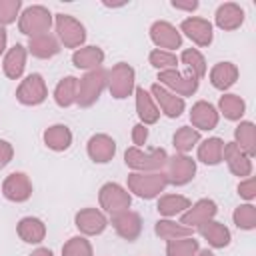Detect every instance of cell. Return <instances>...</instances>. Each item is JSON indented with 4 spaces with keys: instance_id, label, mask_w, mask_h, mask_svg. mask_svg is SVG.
<instances>
[{
    "instance_id": "cell-1",
    "label": "cell",
    "mask_w": 256,
    "mask_h": 256,
    "mask_svg": "<svg viewBox=\"0 0 256 256\" xmlns=\"http://www.w3.org/2000/svg\"><path fill=\"white\" fill-rule=\"evenodd\" d=\"M106 84H108V72L106 70H102V68L90 70L78 82V98H76V102L80 106H84V108L92 106L98 100V96H100V92L104 90Z\"/></svg>"
},
{
    "instance_id": "cell-2",
    "label": "cell",
    "mask_w": 256,
    "mask_h": 256,
    "mask_svg": "<svg viewBox=\"0 0 256 256\" xmlns=\"http://www.w3.org/2000/svg\"><path fill=\"white\" fill-rule=\"evenodd\" d=\"M166 184H168V178L162 172H152V174L134 172L128 176L130 192L138 194L140 198H154L156 194H160L166 188Z\"/></svg>"
},
{
    "instance_id": "cell-3",
    "label": "cell",
    "mask_w": 256,
    "mask_h": 256,
    "mask_svg": "<svg viewBox=\"0 0 256 256\" xmlns=\"http://www.w3.org/2000/svg\"><path fill=\"white\" fill-rule=\"evenodd\" d=\"M126 164L134 170H142V172H148V170H160L166 162H168V154L166 150L162 148H154L150 152H142L140 148H128L126 154Z\"/></svg>"
},
{
    "instance_id": "cell-4",
    "label": "cell",
    "mask_w": 256,
    "mask_h": 256,
    "mask_svg": "<svg viewBox=\"0 0 256 256\" xmlns=\"http://www.w3.org/2000/svg\"><path fill=\"white\" fill-rule=\"evenodd\" d=\"M50 24H52V16L50 12L44 8V6H30L22 12L20 16V32L28 34L30 38L32 36H38V34H48L50 30Z\"/></svg>"
},
{
    "instance_id": "cell-5",
    "label": "cell",
    "mask_w": 256,
    "mask_h": 256,
    "mask_svg": "<svg viewBox=\"0 0 256 256\" xmlns=\"http://www.w3.org/2000/svg\"><path fill=\"white\" fill-rule=\"evenodd\" d=\"M56 32H58V38L64 42L66 48H76L86 38L84 26L68 14H58L56 16Z\"/></svg>"
},
{
    "instance_id": "cell-6",
    "label": "cell",
    "mask_w": 256,
    "mask_h": 256,
    "mask_svg": "<svg viewBox=\"0 0 256 256\" xmlns=\"http://www.w3.org/2000/svg\"><path fill=\"white\" fill-rule=\"evenodd\" d=\"M108 86L114 98H126L134 88V70L120 62L108 72Z\"/></svg>"
},
{
    "instance_id": "cell-7",
    "label": "cell",
    "mask_w": 256,
    "mask_h": 256,
    "mask_svg": "<svg viewBox=\"0 0 256 256\" xmlns=\"http://www.w3.org/2000/svg\"><path fill=\"white\" fill-rule=\"evenodd\" d=\"M158 80L166 86H170L176 94L180 96H192L198 88V78L192 74V72H186V74H180L176 68L172 70H160L158 74Z\"/></svg>"
},
{
    "instance_id": "cell-8",
    "label": "cell",
    "mask_w": 256,
    "mask_h": 256,
    "mask_svg": "<svg viewBox=\"0 0 256 256\" xmlns=\"http://www.w3.org/2000/svg\"><path fill=\"white\" fill-rule=\"evenodd\" d=\"M16 98L26 104V106H34L44 102L46 98V84L42 80L40 74H30L26 80H22V84L16 90Z\"/></svg>"
},
{
    "instance_id": "cell-9",
    "label": "cell",
    "mask_w": 256,
    "mask_h": 256,
    "mask_svg": "<svg viewBox=\"0 0 256 256\" xmlns=\"http://www.w3.org/2000/svg\"><path fill=\"white\" fill-rule=\"evenodd\" d=\"M168 172H166V178H168V184H186L194 178V172H196V164L192 158L184 156V154H176L172 156L168 162Z\"/></svg>"
},
{
    "instance_id": "cell-10",
    "label": "cell",
    "mask_w": 256,
    "mask_h": 256,
    "mask_svg": "<svg viewBox=\"0 0 256 256\" xmlns=\"http://www.w3.org/2000/svg\"><path fill=\"white\" fill-rule=\"evenodd\" d=\"M100 206L104 210H108L110 214L120 212V210H128L130 206V194L118 186V184H104L100 188Z\"/></svg>"
},
{
    "instance_id": "cell-11",
    "label": "cell",
    "mask_w": 256,
    "mask_h": 256,
    "mask_svg": "<svg viewBox=\"0 0 256 256\" xmlns=\"http://www.w3.org/2000/svg\"><path fill=\"white\" fill-rule=\"evenodd\" d=\"M112 226H114V230L122 238L136 240L138 234H140V230H142V220L132 210H120V212H114L112 214Z\"/></svg>"
},
{
    "instance_id": "cell-12",
    "label": "cell",
    "mask_w": 256,
    "mask_h": 256,
    "mask_svg": "<svg viewBox=\"0 0 256 256\" xmlns=\"http://www.w3.org/2000/svg\"><path fill=\"white\" fill-rule=\"evenodd\" d=\"M2 192H4V196H6L8 200H12V202H24V200H28L30 194H32V184H30V180H28L26 174L14 172V174H10V176L4 180Z\"/></svg>"
},
{
    "instance_id": "cell-13",
    "label": "cell",
    "mask_w": 256,
    "mask_h": 256,
    "mask_svg": "<svg viewBox=\"0 0 256 256\" xmlns=\"http://www.w3.org/2000/svg\"><path fill=\"white\" fill-rule=\"evenodd\" d=\"M222 156L228 164V168L236 174V176H250L252 172V162H250V156L244 154L234 142H228L224 144V150H222Z\"/></svg>"
},
{
    "instance_id": "cell-14",
    "label": "cell",
    "mask_w": 256,
    "mask_h": 256,
    "mask_svg": "<svg viewBox=\"0 0 256 256\" xmlns=\"http://www.w3.org/2000/svg\"><path fill=\"white\" fill-rule=\"evenodd\" d=\"M180 28L198 46H208L212 42V24L204 18H186V20H182Z\"/></svg>"
},
{
    "instance_id": "cell-15",
    "label": "cell",
    "mask_w": 256,
    "mask_h": 256,
    "mask_svg": "<svg viewBox=\"0 0 256 256\" xmlns=\"http://www.w3.org/2000/svg\"><path fill=\"white\" fill-rule=\"evenodd\" d=\"M214 214H216V204H214L212 200H200V202H196L188 212L182 214L180 224H182V226H188V228L200 226V224H204V222H210V218H212Z\"/></svg>"
},
{
    "instance_id": "cell-16",
    "label": "cell",
    "mask_w": 256,
    "mask_h": 256,
    "mask_svg": "<svg viewBox=\"0 0 256 256\" xmlns=\"http://www.w3.org/2000/svg\"><path fill=\"white\" fill-rule=\"evenodd\" d=\"M150 92H152V96L158 100V104H160V108H162V112H164L166 116L176 118V116L182 114V110H184V100H182L180 96H174L172 92H168V90L162 88L160 84H152Z\"/></svg>"
},
{
    "instance_id": "cell-17",
    "label": "cell",
    "mask_w": 256,
    "mask_h": 256,
    "mask_svg": "<svg viewBox=\"0 0 256 256\" xmlns=\"http://www.w3.org/2000/svg\"><path fill=\"white\" fill-rule=\"evenodd\" d=\"M150 38L154 40L156 46L160 48H178L182 44L180 34L176 32V28L168 22H154L150 28Z\"/></svg>"
},
{
    "instance_id": "cell-18",
    "label": "cell",
    "mask_w": 256,
    "mask_h": 256,
    "mask_svg": "<svg viewBox=\"0 0 256 256\" xmlns=\"http://www.w3.org/2000/svg\"><path fill=\"white\" fill-rule=\"evenodd\" d=\"M116 152V142L106 134H96L88 140V154L94 162H108Z\"/></svg>"
},
{
    "instance_id": "cell-19",
    "label": "cell",
    "mask_w": 256,
    "mask_h": 256,
    "mask_svg": "<svg viewBox=\"0 0 256 256\" xmlns=\"http://www.w3.org/2000/svg\"><path fill=\"white\" fill-rule=\"evenodd\" d=\"M190 122L200 128V130H212L216 124H218V112L212 104L200 100L192 106V112H190Z\"/></svg>"
},
{
    "instance_id": "cell-20",
    "label": "cell",
    "mask_w": 256,
    "mask_h": 256,
    "mask_svg": "<svg viewBox=\"0 0 256 256\" xmlns=\"http://www.w3.org/2000/svg\"><path fill=\"white\" fill-rule=\"evenodd\" d=\"M76 226L84 234H100L106 228V218L96 208H84L76 214Z\"/></svg>"
},
{
    "instance_id": "cell-21",
    "label": "cell",
    "mask_w": 256,
    "mask_h": 256,
    "mask_svg": "<svg viewBox=\"0 0 256 256\" xmlns=\"http://www.w3.org/2000/svg\"><path fill=\"white\" fill-rule=\"evenodd\" d=\"M244 20V12L238 4L226 2L216 10V24L222 30H236Z\"/></svg>"
},
{
    "instance_id": "cell-22",
    "label": "cell",
    "mask_w": 256,
    "mask_h": 256,
    "mask_svg": "<svg viewBox=\"0 0 256 256\" xmlns=\"http://www.w3.org/2000/svg\"><path fill=\"white\" fill-rule=\"evenodd\" d=\"M198 232H200V234L208 240V244L214 246V248H224V246H228V242H230V232H228V228H226L224 224H220V222H204V224L198 226Z\"/></svg>"
},
{
    "instance_id": "cell-23",
    "label": "cell",
    "mask_w": 256,
    "mask_h": 256,
    "mask_svg": "<svg viewBox=\"0 0 256 256\" xmlns=\"http://www.w3.org/2000/svg\"><path fill=\"white\" fill-rule=\"evenodd\" d=\"M236 78H238V68H236L234 64H230V62H220V64H216V66L212 68V72H210V82H212V86L218 88V90L230 88V86L236 82Z\"/></svg>"
},
{
    "instance_id": "cell-24",
    "label": "cell",
    "mask_w": 256,
    "mask_h": 256,
    "mask_svg": "<svg viewBox=\"0 0 256 256\" xmlns=\"http://www.w3.org/2000/svg\"><path fill=\"white\" fill-rule=\"evenodd\" d=\"M44 234H46V228H44L42 220H38V218L28 216V218H22L18 222V236L24 242H28V244L42 242L44 240Z\"/></svg>"
},
{
    "instance_id": "cell-25",
    "label": "cell",
    "mask_w": 256,
    "mask_h": 256,
    "mask_svg": "<svg viewBox=\"0 0 256 256\" xmlns=\"http://www.w3.org/2000/svg\"><path fill=\"white\" fill-rule=\"evenodd\" d=\"M28 48L34 56L38 58H50L54 54H58L60 46H58V40L52 36V34H38V36H32L30 42H28Z\"/></svg>"
},
{
    "instance_id": "cell-26",
    "label": "cell",
    "mask_w": 256,
    "mask_h": 256,
    "mask_svg": "<svg viewBox=\"0 0 256 256\" xmlns=\"http://www.w3.org/2000/svg\"><path fill=\"white\" fill-rule=\"evenodd\" d=\"M24 64H26V50L22 44H16L14 48H10V52L4 58V74L8 78L16 80V78H20Z\"/></svg>"
},
{
    "instance_id": "cell-27",
    "label": "cell",
    "mask_w": 256,
    "mask_h": 256,
    "mask_svg": "<svg viewBox=\"0 0 256 256\" xmlns=\"http://www.w3.org/2000/svg\"><path fill=\"white\" fill-rule=\"evenodd\" d=\"M136 110L144 124H154L160 116V110L154 106L152 96L144 88H136Z\"/></svg>"
},
{
    "instance_id": "cell-28",
    "label": "cell",
    "mask_w": 256,
    "mask_h": 256,
    "mask_svg": "<svg viewBox=\"0 0 256 256\" xmlns=\"http://www.w3.org/2000/svg\"><path fill=\"white\" fill-rule=\"evenodd\" d=\"M234 136H236V146L248 154V156H254L256 154V128L252 122H240V126L234 130Z\"/></svg>"
},
{
    "instance_id": "cell-29",
    "label": "cell",
    "mask_w": 256,
    "mask_h": 256,
    "mask_svg": "<svg viewBox=\"0 0 256 256\" xmlns=\"http://www.w3.org/2000/svg\"><path fill=\"white\" fill-rule=\"evenodd\" d=\"M54 98H56V104L58 106H70L76 102L78 98V80L74 76H66L58 82L56 90H54Z\"/></svg>"
},
{
    "instance_id": "cell-30",
    "label": "cell",
    "mask_w": 256,
    "mask_h": 256,
    "mask_svg": "<svg viewBox=\"0 0 256 256\" xmlns=\"http://www.w3.org/2000/svg\"><path fill=\"white\" fill-rule=\"evenodd\" d=\"M44 142L52 150H66L70 146V142H72V134H70V130L66 126L56 124V126H50L44 132Z\"/></svg>"
},
{
    "instance_id": "cell-31",
    "label": "cell",
    "mask_w": 256,
    "mask_h": 256,
    "mask_svg": "<svg viewBox=\"0 0 256 256\" xmlns=\"http://www.w3.org/2000/svg\"><path fill=\"white\" fill-rule=\"evenodd\" d=\"M102 60H104V52L96 46H86L72 54V62L76 68H96Z\"/></svg>"
},
{
    "instance_id": "cell-32",
    "label": "cell",
    "mask_w": 256,
    "mask_h": 256,
    "mask_svg": "<svg viewBox=\"0 0 256 256\" xmlns=\"http://www.w3.org/2000/svg\"><path fill=\"white\" fill-rule=\"evenodd\" d=\"M222 150H224V142L220 138H208L200 144L198 158L204 164H218L222 160Z\"/></svg>"
},
{
    "instance_id": "cell-33",
    "label": "cell",
    "mask_w": 256,
    "mask_h": 256,
    "mask_svg": "<svg viewBox=\"0 0 256 256\" xmlns=\"http://www.w3.org/2000/svg\"><path fill=\"white\" fill-rule=\"evenodd\" d=\"M184 208H190V200L184 196H178V194H168L158 200V212L164 216H174V214L182 212Z\"/></svg>"
},
{
    "instance_id": "cell-34",
    "label": "cell",
    "mask_w": 256,
    "mask_h": 256,
    "mask_svg": "<svg viewBox=\"0 0 256 256\" xmlns=\"http://www.w3.org/2000/svg\"><path fill=\"white\" fill-rule=\"evenodd\" d=\"M156 234L164 240H176V238H186L192 234V230L188 226H182V224H176V222H170V220H160L156 222Z\"/></svg>"
},
{
    "instance_id": "cell-35",
    "label": "cell",
    "mask_w": 256,
    "mask_h": 256,
    "mask_svg": "<svg viewBox=\"0 0 256 256\" xmlns=\"http://www.w3.org/2000/svg\"><path fill=\"white\" fill-rule=\"evenodd\" d=\"M196 252H198V242L192 236L170 240L168 242V248H166V254L168 256H194Z\"/></svg>"
},
{
    "instance_id": "cell-36",
    "label": "cell",
    "mask_w": 256,
    "mask_h": 256,
    "mask_svg": "<svg viewBox=\"0 0 256 256\" xmlns=\"http://www.w3.org/2000/svg\"><path fill=\"white\" fill-rule=\"evenodd\" d=\"M244 100L236 94H226L220 98V110L228 120H238L244 114Z\"/></svg>"
},
{
    "instance_id": "cell-37",
    "label": "cell",
    "mask_w": 256,
    "mask_h": 256,
    "mask_svg": "<svg viewBox=\"0 0 256 256\" xmlns=\"http://www.w3.org/2000/svg\"><path fill=\"white\" fill-rule=\"evenodd\" d=\"M182 62L186 64L188 72H192L198 80L206 74V62H204V56H202L198 50H194V48L184 50V52H182Z\"/></svg>"
},
{
    "instance_id": "cell-38",
    "label": "cell",
    "mask_w": 256,
    "mask_h": 256,
    "mask_svg": "<svg viewBox=\"0 0 256 256\" xmlns=\"http://www.w3.org/2000/svg\"><path fill=\"white\" fill-rule=\"evenodd\" d=\"M198 140H200L198 130H194V128H190V126H182V128L174 134V148L184 154V152L192 150V146H194Z\"/></svg>"
},
{
    "instance_id": "cell-39",
    "label": "cell",
    "mask_w": 256,
    "mask_h": 256,
    "mask_svg": "<svg viewBox=\"0 0 256 256\" xmlns=\"http://www.w3.org/2000/svg\"><path fill=\"white\" fill-rule=\"evenodd\" d=\"M234 222L238 224V228L252 230V228L256 226V208H254L252 204L238 206L236 212H234Z\"/></svg>"
},
{
    "instance_id": "cell-40",
    "label": "cell",
    "mask_w": 256,
    "mask_h": 256,
    "mask_svg": "<svg viewBox=\"0 0 256 256\" xmlns=\"http://www.w3.org/2000/svg\"><path fill=\"white\" fill-rule=\"evenodd\" d=\"M62 256H92V246H90L88 240L76 236V238H70L64 244Z\"/></svg>"
},
{
    "instance_id": "cell-41",
    "label": "cell",
    "mask_w": 256,
    "mask_h": 256,
    "mask_svg": "<svg viewBox=\"0 0 256 256\" xmlns=\"http://www.w3.org/2000/svg\"><path fill=\"white\" fill-rule=\"evenodd\" d=\"M176 56L172 52H164V50H152L150 52V64L162 70H172L176 68Z\"/></svg>"
},
{
    "instance_id": "cell-42",
    "label": "cell",
    "mask_w": 256,
    "mask_h": 256,
    "mask_svg": "<svg viewBox=\"0 0 256 256\" xmlns=\"http://www.w3.org/2000/svg\"><path fill=\"white\" fill-rule=\"evenodd\" d=\"M20 6H22L20 0H0V24L14 22Z\"/></svg>"
},
{
    "instance_id": "cell-43",
    "label": "cell",
    "mask_w": 256,
    "mask_h": 256,
    "mask_svg": "<svg viewBox=\"0 0 256 256\" xmlns=\"http://www.w3.org/2000/svg\"><path fill=\"white\" fill-rule=\"evenodd\" d=\"M238 194H240L242 198H246V200H252L254 194H256V180H254V178H248V180L240 182V186H238Z\"/></svg>"
},
{
    "instance_id": "cell-44",
    "label": "cell",
    "mask_w": 256,
    "mask_h": 256,
    "mask_svg": "<svg viewBox=\"0 0 256 256\" xmlns=\"http://www.w3.org/2000/svg\"><path fill=\"white\" fill-rule=\"evenodd\" d=\"M146 138H148V130H146V126H144V124H136V126L132 128V140H134L136 148L142 146V144L146 142Z\"/></svg>"
},
{
    "instance_id": "cell-45",
    "label": "cell",
    "mask_w": 256,
    "mask_h": 256,
    "mask_svg": "<svg viewBox=\"0 0 256 256\" xmlns=\"http://www.w3.org/2000/svg\"><path fill=\"white\" fill-rule=\"evenodd\" d=\"M12 154H14L12 146L6 140H0V168H4L12 160Z\"/></svg>"
},
{
    "instance_id": "cell-46",
    "label": "cell",
    "mask_w": 256,
    "mask_h": 256,
    "mask_svg": "<svg viewBox=\"0 0 256 256\" xmlns=\"http://www.w3.org/2000/svg\"><path fill=\"white\" fill-rule=\"evenodd\" d=\"M172 6L174 8H180V10H196L198 8V2H178V0H172Z\"/></svg>"
},
{
    "instance_id": "cell-47",
    "label": "cell",
    "mask_w": 256,
    "mask_h": 256,
    "mask_svg": "<svg viewBox=\"0 0 256 256\" xmlns=\"http://www.w3.org/2000/svg\"><path fill=\"white\" fill-rule=\"evenodd\" d=\"M4 48H6V30L0 28V54L4 52Z\"/></svg>"
},
{
    "instance_id": "cell-48",
    "label": "cell",
    "mask_w": 256,
    "mask_h": 256,
    "mask_svg": "<svg viewBox=\"0 0 256 256\" xmlns=\"http://www.w3.org/2000/svg\"><path fill=\"white\" fill-rule=\"evenodd\" d=\"M30 256H52V252L48 250V248H38L36 252H32Z\"/></svg>"
},
{
    "instance_id": "cell-49",
    "label": "cell",
    "mask_w": 256,
    "mask_h": 256,
    "mask_svg": "<svg viewBox=\"0 0 256 256\" xmlns=\"http://www.w3.org/2000/svg\"><path fill=\"white\" fill-rule=\"evenodd\" d=\"M194 256H214V254H212L210 250H198V252H196Z\"/></svg>"
}]
</instances>
